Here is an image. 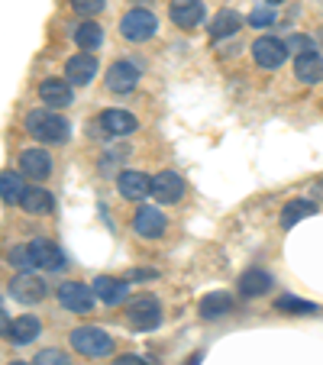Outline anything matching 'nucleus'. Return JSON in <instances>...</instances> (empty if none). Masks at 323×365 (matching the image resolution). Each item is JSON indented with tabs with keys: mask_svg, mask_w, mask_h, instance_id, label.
I'll return each mask as SVG.
<instances>
[{
	"mask_svg": "<svg viewBox=\"0 0 323 365\" xmlns=\"http://www.w3.org/2000/svg\"><path fill=\"white\" fill-rule=\"evenodd\" d=\"M29 252H33V265L36 269H46V272H58L65 265V252L48 240H33L26 242Z\"/></svg>",
	"mask_w": 323,
	"mask_h": 365,
	"instance_id": "9b49d317",
	"label": "nucleus"
},
{
	"mask_svg": "<svg viewBox=\"0 0 323 365\" xmlns=\"http://www.w3.org/2000/svg\"><path fill=\"white\" fill-rule=\"evenodd\" d=\"M120 33H123V39H130V42H149L152 36L158 33V20L152 10L133 7L130 14H123V20H120Z\"/></svg>",
	"mask_w": 323,
	"mask_h": 365,
	"instance_id": "39448f33",
	"label": "nucleus"
},
{
	"mask_svg": "<svg viewBox=\"0 0 323 365\" xmlns=\"http://www.w3.org/2000/svg\"><path fill=\"white\" fill-rule=\"evenodd\" d=\"M26 133L36 136L39 143H65L68 139V120L58 117L56 110H29Z\"/></svg>",
	"mask_w": 323,
	"mask_h": 365,
	"instance_id": "f257e3e1",
	"label": "nucleus"
},
{
	"mask_svg": "<svg viewBox=\"0 0 323 365\" xmlns=\"http://www.w3.org/2000/svg\"><path fill=\"white\" fill-rule=\"evenodd\" d=\"M200 362V352H198V356H194V359H188V365H198Z\"/></svg>",
	"mask_w": 323,
	"mask_h": 365,
	"instance_id": "e433bc0d",
	"label": "nucleus"
},
{
	"mask_svg": "<svg viewBox=\"0 0 323 365\" xmlns=\"http://www.w3.org/2000/svg\"><path fill=\"white\" fill-rule=\"evenodd\" d=\"M107 7V0H71V10H75L78 16H97L101 14V10Z\"/></svg>",
	"mask_w": 323,
	"mask_h": 365,
	"instance_id": "7c9ffc66",
	"label": "nucleus"
},
{
	"mask_svg": "<svg viewBox=\"0 0 323 365\" xmlns=\"http://www.w3.org/2000/svg\"><path fill=\"white\" fill-rule=\"evenodd\" d=\"M39 97L48 110H62V107L71 103L75 94H71V84L65 81V78H46V81L39 84Z\"/></svg>",
	"mask_w": 323,
	"mask_h": 365,
	"instance_id": "f8f14e48",
	"label": "nucleus"
},
{
	"mask_svg": "<svg viewBox=\"0 0 323 365\" xmlns=\"http://www.w3.org/2000/svg\"><path fill=\"white\" fill-rule=\"evenodd\" d=\"M275 310L278 314H301V317H307V314H317V304H310V301H301V297H294V294H282L275 301Z\"/></svg>",
	"mask_w": 323,
	"mask_h": 365,
	"instance_id": "cd10ccee",
	"label": "nucleus"
},
{
	"mask_svg": "<svg viewBox=\"0 0 323 365\" xmlns=\"http://www.w3.org/2000/svg\"><path fill=\"white\" fill-rule=\"evenodd\" d=\"M252 58L259 68L275 71V68H282L284 58H288V46H284L282 39H275V36H259V39L252 42Z\"/></svg>",
	"mask_w": 323,
	"mask_h": 365,
	"instance_id": "423d86ee",
	"label": "nucleus"
},
{
	"mask_svg": "<svg viewBox=\"0 0 323 365\" xmlns=\"http://www.w3.org/2000/svg\"><path fill=\"white\" fill-rule=\"evenodd\" d=\"M117 187L126 200H145L152 194V178L143 172H120Z\"/></svg>",
	"mask_w": 323,
	"mask_h": 365,
	"instance_id": "a211bd4d",
	"label": "nucleus"
},
{
	"mask_svg": "<svg viewBox=\"0 0 323 365\" xmlns=\"http://www.w3.org/2000/svg\"><path fill=\"white\" fill-rule=\"evenodd\" d=\"M7 262L14 265V269L29 272V269H33V252H29V246H14L7 252Z\"/></svg>",
	"mask_w": 323,
	"mask_h": 365,
	"instance_id": "c85d7f7f",
	"label": "nucleus"
},
{
	"mask_svg": "<svg viewBox=\"0 0 323 365\" xmlns=\"http://www.w3.org/2000/svg\"><path fill=\"white\" fill-rule=\"evenodd\" d=\"M113 365H145V359H139V356H120Z\"/></svg>",
	"mask_w": 323,
	"mask_h": 365,
	"instance_id": "f704fd0d",
	"label": "nucleus"
},
{
	"mask_svg": "<svg viewBox=\"0 0 323 365\" xmlns=\"http://www.w3.org/2000/svg\"><path fill=\"white\" fill-rule=\"evenodd\" d=\"M75 42L81 52H94V48H101V42H103V29L97 26L94 20H84L81 26H75Z\"/></svg>",
	"mask_w": 323,
	"mask_h": 365,
	"instance_id": "a878e982",
	"label": "nucleus"
},
{
	"mask_svg": "<svg viewBox=\"0 0 323 365\" xmlns=\"http://www.w3.org/2000/svg\"><path fill=\"white\" fill-rule=\"evenodd\" d=\"M242 26H246V20H242L236 10H220V14L210 20V36L213 39H230V36H236Z\"/></svg>",
	"mask_w": 323,
	"mask_h": 365,
	"instance_id": "b1692460",
	"label": "nucleus"
},
{
	"mask_svg": "<svg viewBox=\"0 0 323 365\" xmlns=\"http://www.w3.org/2000/svg\"><path fill=\"white\" fill-rule=\"evenodd\" d=\"M26 194V181L16 172H0V200L4 204H20Z\"/></svg>",
	"mask_w": 323,
	"mask_h": 365,
	"instance_id": "393cba45",
	"label": "nucleus"
},
{
	"mask_svg": "<svg viewBox=\"0 0 323 365\" xmlns=\"http://www.w3.org/2000/svg\"><path fill=\"white\" fill-rule=\"evenodd\" d=\"M158 272H152V269H136V272H130V282H143V278H155Z\"/></svg>",
	"mask_w": 323,
	"mask_h": 365,
	"instance_id": "72a5a7b5",
	"label": "nucleus"
},
{
	"mask_svg": "<svg viewBox=\"0 0 323 365\" xmlns=\"http://www.w3.org/2000/svg\"><path fill=\"white\" fill-rule=\"evenodd\" d=\"M97 75V58L91 52H78L65 62V81L68 84H88Z\"/></svg>",
	"mask_w": 323,
	"mask_h": 365,
	"instance_id": "f3484780",
	"label": "nucleus"
},
{
	"mask_svg": "<svg viewBox=\"0 0 323 365\" xmlns=\"http://www.w3.org/2000/svg\"><path fill=\"white\" fill-rule=\"evenodd\" d=\"M152 197H155L158 204H178V200L185 197V181H181V175L158 172L155 178H152Z\"/></svg>",
	"mask_w": 323,
	"mask_h": 365,
	"instance_id": "1a4fd4ad",
	"label": "nucleus"
},
{
	"mask_svg": "<svg viewBox=\"0 0 323 365\" xmlns=\"http://www.w3.org/2000/svg\"><path fill=\"white\" fill-rule=\"evenodd\" d=\"M249 26H255V29H268V26H275V10L272 7H255L252 14H249Z\"/></svg>",
	"mask_w": 323,
	"mask_h": 365,
	"instance_id": "c756f323",
	"label": "nucleus"
},
{
	"mask_svg": "<svg viewBox=\"0 0 323 365\" xmlns=\"http://www.w3.org/2000/svg\"><path fill=\"white\" fill-rule=\"evenodd\" d=\"M42 333V324L39 317H33V314H23V317L10 320V330H7V339L14 346H29L36 336Z\"/></svg>",
	"mask_w": 323,
	"mask_h": 365,
	"instance_id": "6ab92c4d",
	"label": "nucleus"
},
{
	"mask_svg": "<svg viewBox=\"0 0 323 365\" xmlns=\"http://www.w3.org/2000/svg\"><path fill=\"white\" fill-rule=\"evenodd\" d=\"M275 4H284V0H268V7H275Z\"/></svg>",
	"mask_w": 323,
	"mask_h": 365,
	"instance_id": "4c0bfd02",
	"label": "nucleus"
},
{
	"mask_svg": "<svg viewBox=\"0 0 323 365\" xmlns=\"http://www.w3.org/2000/svg\"><path fill=\"white\" fill-rule=\"evenodd\" d=\"M94 294L101 297L103 304H111V307H117V304L126 301V294H130V282L126 278H111V275H101L94 278Z\"/></svg>",
	"mask_w": 323,
	"mask_h": 365,
	"instance_id": "2eb2a0df",
	"label": "nucleus"
},
{
	"mask_svg": "<svg viewBox=\"0 0 323 365\" xmlns=\"http://www.w3.org/2000/svg\"><path fill=\"white\" fill-rule=\"evenodd\" d=\"M272 284H275V278L268 275L265 269H249L240 275V291L246 297H262L272 291Z\"/></svg>",
	"mask_w": 323,
	"mask_h": 365,
	"instance_id": "412c9836",
	"label": "nucleus"
},
{
	"mask_svg": "<svg viewBox=\"0 0 323 365\" xmlns=\"http://www.w3.org/2000/svg\"><path fill=\"white\" fill-rule=\"evenodd\" d=\"M46 291H48L46 282L39 275H29V272H23V275H16L10 282V297L20 304H39L46 297Z\"/></svg>",
	"mask_w": 323,
	"mask_h": 365,
	"instance_id": "6e6552de",
	"label": "nucleus"
},
{
	"mask_svg": "<svg viewBox=\"0 0 323 365\" xmlns=\"http://www.w3.org/2000/svg\"><path fill=\"white\" fill-rule=\"evenodd\" d=\"M136 84H139V68L133 62L111 65V71H107V91H113V94H130V91H136Z\"/></svg>",
	"mask_w": 323,
	"mask_h": 365,
	"instance_id": "ddd939ff",
	"label": "nucleus"
},
{
	"mask_svg": "<svg viewBox=\"0 0 323 365\" xmlns=\"http://www.w3.org/2000/svg\"><path fill=\"white\" fill-rule=\"evenodd\" d=\"M233 310V297L227 291H213V294H204L198 304V314L200 320H217V317H227Z\"/></svg>",
	"mask_w": 323,
	"mask_h": 365,
	"instance_id": "aec40b11",
	"label": "nucleus"
},
{
	"mask_svg": "<svg viewBox=\"0 0 323 365\" xmlns=\"http://www.w3.org/2000/svg\"><path fill=\"white\" fill-rule=\"evenodd\" d=\"M7 330H10V320H7V314L0 310V336H7Z\"/></svg>",
	"mask_w": 323,
	"mask_h": 365,
	"instance_id": "c9c22d12",
	"label": "nucleus"
},
{
	"mask_svg": "<svg viewBox=\"0 0 323 365\" xmlns=\"http://www.w3.org/2000/svg\"><path fill=\"white\" fill-rule=\"evenodd\" d=\"M168 14H172L175 26L194 29V26H200V20H204V4H200V0H172Z\"/></svg>",
	"mask_w": 323,
	"mask_h": 365,
	"instance_id": "dca6fc26",
	"label": "nucleus"
},
{
	"mask_svg": "<svg viewBox=\"0 0 323 365\" xmlns=\"http://www.w3.org/2000/svg\"><path fill=\"white\" fill-rule=\"evenodd\" d=\"M284 46H288V52H294V56H307V52H314V42H310L307 36H297V33L291 36Z\"/></svg>",
	"mask_w": 323,
	"mask_h": 365,
	"instance_id": "473e14b6",
	"label": "nucleus"
},
{
	"mask_svg": "<svg viewBox=\"0 0 323 365\" xmlns=\"http://www.w3.org/2000/svg\"><path fill=\"white\" fill-rule=\"evenodd\" d=\"M10 365H29V362H10Z\"/></svg>",
	"mask_w": 323,
	"mask_h": 365,
	"instance_id": "58836bf2",
	"label": "nucleus"
},
{
	"mask_svg": "<svg viewBox=\"0 0 323 365\" xmlns=\"http://www.w3.org/2000/svg\"><path fill=\"white\" fill-rule=\"evenodd\" d=\"M139 130L136 117L126 110H103L97 120L88 123V136L91 139H117V136H133Z\"/></svg>",
	"mask_w": 323,
	"mask_h": 365,
	"instance_id": "f03ea898",
	"label": "nucleus"
},
{
	"mask_svg": "<svg viewBox=\"0 0 323 365\" xmlns=\"http://www.w3.org/2000/svg\"><path fill=\"white\" fill-rule=\"evenodd\" d=\"M71 349L81 352L88 359H101V356H111L113 352V336L101 327H78L71 330Z\"/></svg>",
	"mask_w": 323,
	"mask_h": 365,
	"instance_id": "7ed1b4c3",
	"label": "nucleus"
},
{
	"mask_svg": "<svg viewBox=\"0 0 323 365\" xmlns=\"http://www.w3.org/2000/svg\"><path fill=\"white\" fill-rule=\"evenodd\" d=\"M314 214H317L314 200H291V204H284V210H282V227H294V223H301L304 217H314Z\"/></svg>",
	"mask_w": 323,
	"mask_h": 365,
	"instance_id": "bb28decb",
	"label": "nucleus"
},
{
	"mask_svg": "<svg viewBox=\"0 0 323 365\" xmlns=\"http://www.w3.org/2000/svg\"><path fill=\"white\" fill-rule=\"evenodd\" d=\"M94 288H88L84 282H65L58 284V304L71 314H91L94 310Z\"/></svg>",
	"mask_w": 323,
	"mask_h": 365,
	"instance_id": "0eeeda50",
	"label": "nucleus"
},
{
	"mask_svg": "<svg viewBox=\"0 0 323 365\" xmlns=\"http://www.w3.org/2000/svg\"><path fill=\"white\" fill-rule=\"evenodd\" d=\"M133 230H136L143 240H158V236L165 233V214L158 210V207H139L136 217H133Z\"/></svg>",
	"mask_w": 323,
	"mask_h": 365,
	"instance_id": "9d476101",
	"label": "nucleus"
},
{
	"mask_svg": "<svg viewBox=\"0 0 323 365\" xmlns=\"http://www.w3.org/2000/svg\"><path fill=\"white\" fill-rule=\"evenodd\" d=\"M33 365H68V356H65L62 349H39Z\"/></svg>",
	"mask_w": 323,
	"mask_h": 365,
	"instance_id": "2f4dec72",
	"label": "nucleus"
},
{
	"mask_svg": "<svg viewBox=\"0 0 323 365\" xmlns=\"http://www.w3.org/2000/svg\"><path fill=\"white\" fill-rule=\"evenodd\" d=\"M126 324H130L133 330H139V333L155 330V327L162 324V304H158L155 297H149V294L130 301V307H126Z\"/></svg>",
	"mask_w": 323,
	"mask_h": 365,
	"instance_id": "20e7f679",
	"label": "nucleus"
},
{
	"mask_svg": "<svg viewBox=\"0 0 323 365\" xmlns=\"http://www.w3.org/2000/svg\"><path fill=\"white\" fill-rule=\"evenodd\" d=\"M294 78H297L301 84H317V81H323V56H317V52L297 56V58H294Z\"/></svg>",
	"mask_w": 323,
	"mask_h": 365,
	"instance_id": "4be33fe9",
	"label": "nucleus"
},
{
	"mask_svg": "<svg viewBox=\"0 0 323 365\" xmlns=\"http://www.w3.org/2000/svg\"><path fill=\"white\" fill-rule=\"evenodd\" d=\"M20 172L33 181H46L52 172V155L46 149H26L20 152Z\"/></svg>",
	"mask_w": 323,
	"mask_h": 365,
	"instance_id": "4468645a",
	"label": "nucleus"
},
{
	"mask_svg": "<svg viewBox=\"0 0 323 365\" xmlns=\"http://www.w3.org/2000/svg\"><path fill=\"white\" fill-rule=\"evenodd\" d=\"M20 207L26 210V214H33V217H46V214H52V207H56V197H52L46 187H26V194H23Z\"/></svg>",
	"mask_w": 323,
	"mask_h": 365,
	"instance_id": "5701e85b",
	"label": "nucleus"
}]
</instances>
